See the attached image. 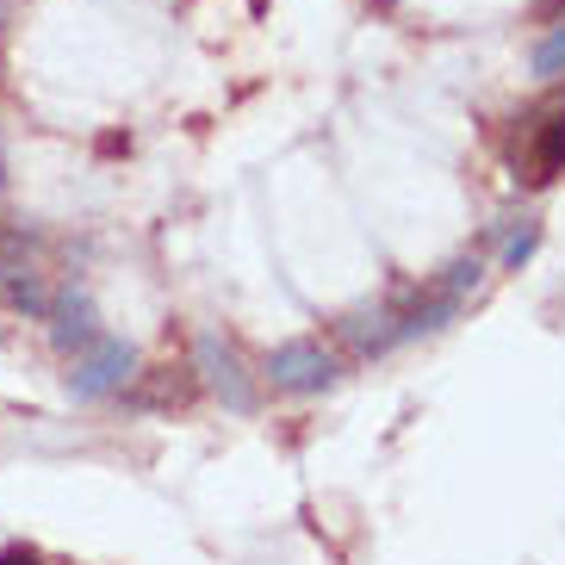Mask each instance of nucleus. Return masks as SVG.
Wrapping results in <instances>:
<instances>
[{"mask_svg": "<svg viewBox=\"0 0 565 565\" xmlns=\"http://www.w3.org/2000/svg\"><path fill=\"white\" fill-rule=\"evenodd\" d=\"M200 366H205V385H212L231 411H243V416L255 411V385H249V373H243V361H236V349L224 335H212V330L200 335Z\"/></svg>", "mask_w": 565, "mask_h": 565, "instance_id": "5", "label": "nucleus"}, {"mask_svg": "<svg viewBox=\"0 0 565 565\" xmlns=\"http://www.w3.org/2000/svg\"><path fill=\"white\" fill-rule=\"evenodd\" d=\"M529 68H534V82H565V19L541 38V44H534Z\"/></svg>", "mask_w": 565, "mask_h": 565, "instance_id": "8", "label": "nucleus"}, {"mask_svg": "<svg viewBox=\"0 0 565 565\" xmlns=\"http://www.w3.org/2000/svg\"><path fill=\"white\" fill-rule=\"evenodd\" d=\"M131 366H137L131 342L100 335V342L82 349V361H75V373H68V392H75V398H106V392H118V385L131 380Z\"/></svg>", "mask_w": 565, "mask_h": 565, "instance_id": "4", "label": "nucleus"}, {"mask_svg": "<svg viewBox=\"0 0 565 565\" xmlns=\"http://www.w3.org/2000/svg\"><path fill=\"white\" fill-rule=\"evenodd\" d=\"M342 335H349L361 354H380V349H392V342H398V317L385 311V305H380V311H354L349 323H342Z\"/></svg>", "mask_w": 565, "mask_h": 565, "instance_id": "7", "label": "nucleus"}, {"mask_svg": "<svg viewBox=\"0 0 565 565\" xmlns=\"http://www.w3.org/2000/svg\"><path fill=\"white\" fill-rule=\"evenodd\" d=\"M515 174L529 186H547L565 174V106H547V113L529 118L522 150H515Z\"/></svg>", "mask_w": 565, "mask_h": 565, "instance_id": "3", "label": "nucleus"}, {"mask_svg": "<svg viewBox=\"0 0 565 565\" xmlns=\"http://www.w3.org/2000/svg\"><path fill=\"white\" fill-rule=\"evenodd\" d=\"M0 565H44V553H38V547H7V553H0Z\"/></svg>", "mask_w": 565, "mask_h": 565, "instance_id": "10", "label": "nucleus"}, {"mask_svg": "<svg viewBox=\"0 0 565 565\" xmlns=\"http://www.w3.org/2000/svg\"><path fill=\"white\" fill-rule=\"evenodd\" d=\"M0 193H7V156H0Z\"/></svg>", "mask_w": 565, "mask_h": 565, "instance_id": "11", "label": "nucleus"}, {"mask_svg": "<svg viewBox=\"0 0 565 565\" xmlns=\"http://www.w3.org/2000/svg\"><path fill=\"white\" fill-rule=\"evenodd\" d=\"M534 243H541V231H522V236H515V243H510V267H522V262H529V255H534Z\"/></svg>", "mask_w": 565, "mask_h": 565, "instance_id": "9", "label": "nucleus"}, {"mask_svg": "<svg viewBox=\"0 0 565 565\" xmlns=\"http://www.w3.org/2000/svg\"><path fill=\"white\" fill-rule=\"evenodd\" d=\"M0 299L25 317L51 311V286H44V267H38V243L13 224H0Z\"/></svg>", "mask_w": 565, "mask_h": 565, "instance_id": "2", "label": "nucleus"}, {"mask_svg": "<svg viewBox=\"0 0 565 565\" xmlns=\"http://www.w3.org/2000/svg\"><path fill=\"white\" fill-rule=\"evenodd\" d=\"M342 380V361H335L317 335H292L267 354V385L274 392H292V398H311V392H330Z\"/></svg>", "mask_w": 565, "mask_h": 565, "instance_id": "1", "label": "nucleus"}, {"mask_svg": "<svg viewBox=\"0 0 565 565\" xmlns=\"http://www.w3.org/2000/svg\"><path fill=\"white\" fill-rule=\"evenodd\" d=\"M44 317H56V349H87V342H100V317H94V305H87V292H75V286H68V292H56L51 299V311Z\"/></svg>", "mask_w": 565, "mask_h": 565, "instance_id": "6", "label": "nucleus"}]
</instances>
